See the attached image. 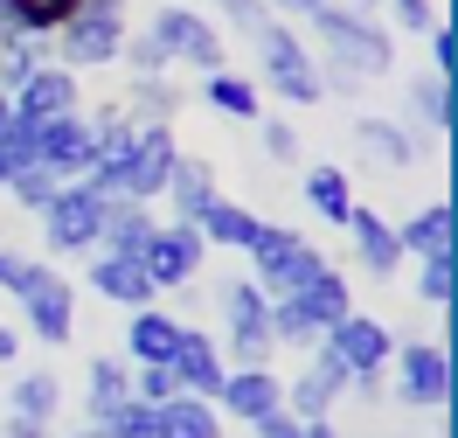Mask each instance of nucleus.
Segmentation results:
<instances>
[{"instance_id": "aec40b11", "label": "nucleus", "mask_w": 458, "mask_h": 438, "mask_svg": "<svg viewBox=\"0 0 458 438\" xmlns=\"http://www.w3.org/2000/svg\"><path fill=\"white\" fill-rule=\"evenodd\" d=\"M347 236H354V258H361V271H375V279H396V264H403L396 223H382L375 209L354 202V216H347Z\"/></svg>"}, {"instance_id": "f704fd0d", "label": "nucleus", "mask_w": 458, "mask_h": 438, "mask_svg": "<svg viewBox=\"0 0 458 438\" xmlns=\"http://www.w3.org/2000/svg\"><path fill=\"white\" fill-rule=\"evenodd\" d=\"M0 7H7V21H14L21 35H42V42H49L77 0H0Z\"/></svg>"}, {"instance_id": "bb28decb", "label": "nucleus", "mask_w": 458, "mask_h": 438, "mask_svg": "<svg viewBox=\"0 0 458 438\" xmlns=\"http://www.w3.org/2000/svg\"><path fill=\"white\" fill-rule=\"evenodd\" d=\"M285 299H292V306H306V313H313L319 327H334L341 313H354V286H347L334 264H319L313 279H306L299 292H285Z\"/></svg>"}, {"instance_id": "1a4fd4ad", "label": "nucleus", "mask_w": 458, "mask_h": 438, "mask_svg": "<svg viewBox=\"0 0 458 438\" xmlns=\"http://www.w3.org/2000/svg\"><path fill=\"white\" fill-rule=\"evenodd\" d=\"M146 29H153V42H160L174 63H188L201 77H208V70H229V49H223V35H216V21L195 14V7H160Z\"/></svg>"}, {"instance_id": "2f4dec72", "label": "nucleus", "mask_w": 458, "mask_h": 438, "mask_svg": "<svg viewBox=\"0 0 458 438\" xmlns=\"http://www.w3.org/2000/svg\"><path fill=\"white\" fill-rule=\"evenodd\" d=\"M7 410H14V417H42V425H56L63 382L49 376V369H29V376H14V390H7Z\"/></svg>"}, {"instance_id": "a211bd4d", "label": "nucleus", "mask_w": 458, "mask_h": 438, "mask_svg": "<svg viewBox=\"0 0 458 438\" xmlns=\"http://www.w3.org/2000/svg\"><path fill=\"white\" fill-rule=\"evenodd\" d=\"M90 292L98 299H112V306H125V313H140V306H153L160 292H153V279H146L140 258H118V251H90Z\"/></svg>"}, {"instance_id": "c03bdc74", "label": "nucleus", "mask_w": 458, "mask_h": 438, "mask_svg": "<svg viewBox=\"0 0 458 438\" xmlns=\"http://www.w3.org/2000/svg\"><path fill=\"white\" fill-rule=\"evenodd\" d=\"M29 271H35V258H21V251H7V244H0V292H7V299L29 286Z\"/></svg>"}, {"instance_id": "6e6552de", "label": "nucleus", "mask_w": 458, "mask_h": 438, "mask_svg": "<svg viewBox=\"0 0 458 438\" xmlns=\"http://www.w3.org/2000/svg\"><path fill=\"white\" fill-rule=\"evenodd\" d=\"M14 306H21V321H29L35 341H49V348H63L70 334H77V286L63 279V271H49V264H35L29 286L14 292Z\"/></svg>"}, {"instance_id": "de8ad7c7", "label": "nucleus", "mask_w": 458, "mask_h": 438, "mask_svg": "<svg viewBox=\"0 0 458 438\" xmlns=\"http://www.w3.org/2000/svg\"><path fill=\"white\" fill-rule=\"evenodd\" d=\"M389 14H396V29H417V35L437 21V14H430V0H389Z\"/></svg>"}, {"instance_id": "37998d69", "label": "nucleus", "mask_w": 458, "mask_h": 438, "mask_svg": "<svg viewBox=\"0 0 458 438\" xmlns=\"http://www.w3.org/2000/svg\"><path fill=\"white\" fill-rule=\"evenodd\" d=\"M216 14H223L229 29H243V35H258L264 21H271V7H264V0H216Z\"/></svg>"}, {"instance_id": "f8f14e48", "label": "nucleus", "mask_w": 458, "mask_h": 438, "mask_svg": "<svg viewBox=\"0 0 458 438\" xmlns=\"http://www.w3.org/2000/svg\"><path fill=\"white\" fill-rule=\"evenodd\" d=\"M132 125H140V133H132V160H125V188H118V195H132V202H160L174 160H181V140H174L167 118H132Z\"/></svg>"}, {"instance_id": "b1692460", "label": "nucleus", "mask_w": 458, "mask_h": 438, "mask_svg": "<svg viewBox=\"0 0 458 438\" xmlns=\"http://www.w3.org/2000/svg\"><path fill=\"white\" fill-rule=\"evenodd\" d=\"M354 140H361V153H369L375 167H417V133L396 125V118L361 112V118H354Z\"/></svg>"}, {"instance_id": "4c0bfd02", "label": "nucleus", "mask_w": 458, "mask_h": 438, "mask_svg": "<svg viewBox=\"0 0 458 438\" xmlns=\"http://www.w3.org/2000/svg\"><path fill=\"white\" fill-rule=\"evenodd\" d=\"M132 105H140L146 118H174L181 112V90H174L167 77H132Z\"/></svg>"}, {"instance_id": "6e6d98bb", "label": "nucleus", "mask_w": 458, "mask_h": 438, "mask_svg": "<svg viewBox=\"0 0 458 438\" xmlns=\"http://www.w3.org/2000/svg\"><path fill=\"white\" fill-rule=\"evenodd\" d=\"M7 118H14V112H7V98H0V125H7Z\"/></svg>"}, {"instance_id": "4468645a", "label": "nucleus", "mask_w": 458, "mask_h": 438, "mask_svg": "<svg viewBox=\"0 0 458 438\" xmlns=\"http://www.w3.org/2000/svg\"><path fill=\"white\" fill-rule=\"evenodd\" d=\"M35 160H42L56 181H77L90 167V118L84 112L42 118V125H35Z\"/></svg>"}, {"instance_id": "473e14b6", "label": "nucleus", "mask_w": 458, "mask_h": 438, "mask_svg": "<svg viewBox=\"0 0 458 438\" xmlns=\"http://www.w3.org/2000/svg\"><path fill=\"white\" fill-rule=\"evenodd\" d=\"M35 63H49V42H42V35H0V98H14V90L29 84Z\"/></svg>"}, {"instance_id": "7ed1b4c3", "label": "nucleus", "mask_w": 458, "mask_h": 438, "mask_svg": "<svg viewBox=\"0 0 458 438\" xmlns=\"http://www.w3.org/2000/svg\"><path fill=\"white\" fill-rule=\"evenodd\" d=\"M250 84H271L278 105H319L327 90H319V70H313V49H306V35L292 29V21H264L258 29V77Z\"/></svg>"}, {"instance_id": "e433bc0d", "label": "nucleus", "mask_w": 458, "mask_h": 438, "mask_svg": "<svg viewBox=\"0 0 458 438\" xmlns=\"http://www.w3.org/2000/svg\"><path fill=\"white\" fill-rule=\"evenodd\" d=\"M417 299L424 306H452V251H437V258H417Z\"/></svg>"}, {"instance_id": "423d86ee", "label": "nucleus", "mask_w": 458, "mask_h": 438, "mask_svg": "<svg viewBox=\"0 0 458 438\" xmlns=\"http://www.w3.org/2000/svg\"><path fill=\"white\" fill-rule=\"evenodd\" d=\"M223 306V341H229V362L236 369H264L271 362V299H264L250 279H229L216 292Z\"/></svg>"}, {"instance_id": "864d4df0", "label": "nucleus", "mask_w": 458, "mask_h": 438, "mask_svg": "<svg viewBox=\"0 0 458 438\" xmlns=\"http://www.w3.org/2000/svg\"><path fill=\"white\" fill-rule=\"evenodd\" d=\"M0 35H21V29H14V21H7V7H0Z\"/></svg>"}, {"instance_id": "5fc2aeb1", "label": "nucleus", "mask_w": 458, "mask_h": 438, "mask_svg": "<svg viewBox=\"0 0 458 438\" xmlns=\"http://www.w3.org/2000/svg\"><path fill=\"white\" fill-rule=\"evenodd\" d=\"M70 438H105V432H98V425H84V432H70Z\"/></svg>"}, {"instance_id": "79ce46f5", "label": "nucleus", "mask_w": 458, "mask_h": 438, "mask_svg": "<svg viewBox=\"0 0 458 438\" xmlns=\"http://www.w3.org/2000/svg\"><path fill=\"white\" fill-rule=\"evenodd\" d=\"M264 160H299V125L292 118H264Z\"/></svg>"}, {"instance_id": "603ef678", "label": "nucleus", "mask_w": 458, "mask_h": 438, "mask_svg": "<svg viewBox=\"0 0 458 438\" xmlns=\"http://www.w3.org/2000/svg\"><path fill=\"white\" fill-rule=\"evenodd\" d=\"M306 438H341V432H334V417H306Z\"/></svg>"}, {"instance_id": "6ab92c4d", "label": "nucleus", "mask_w": 458, "mask_h": 438, "mask_svg": "<svg viewBox=\"0 0 458 438\" xmlns=\"http://www.w3.org/2000/svg\"><path fill=\"white\" fill-rule=\"evenodd\" d=\"M146 236H153V202H132V195H105V216H98V251L140 258Z\"/></svg>"}, {"instance_id": "a878e982", "label": "nucleus", "mask_w": 458, "mask_h": 438, "mask_svg": "<svg viewBox=\"0 0 458 438\" xmlns=\"http://www.w3.org/2000/svg\"><path fill=\"white\" fill-rule=\"evenodd\" d=\"M201 105L236 118V125H250V118H264V90L250 84V77H236V70H208V77H201Z\"/></svg>"}, {"instance_id": "ddd939ff", "label": "nucleus", "mask_w": 458, "mask_h": 438, "mask_svg": "<svg viewBox=\"0 0 458 438\" xmlns=\"http://www.w3.org/2000/svg\"><path fill=\"white\" fill-rule=\"evenodd\" d=\"M167 369H174V382H181V397H216L229 362H223V348H216V334H201L195 321H181V341H174Z\"/></svg>"}, {"instance_id": "7c9ffc66", "label": "nucleus", "mask_w": 458, "mask_h": 438, "mask_svg": "<svg viewBox=\"0 0 458 438\" xmlns=\"http://www.w3.org/2000/svg\"><path fill=\"white\" fill-rule=\"evenodd\" d=\"M306 202H313L319 223L347 230V216H354V188H347V167H306Z\"/></svg>"}, {"instance_id": "c9c22d12", "label": "nucleus", "mask_w": 458, "mask_h": 438, "mask_svg": "<svg viewBox=\"0 0 458 438\" xmlns=\"http://www.w3.org/2000/svg\"><path fill=\"white\" fill-rule=\"evenodd\" d=\"M29 160H35V125L29 118H7V125H0V188L21 175Z\"/></svg>"}, {"instance_id": "c756f323", "label": "nucleus", "mask_w": 458, "mask_h": 438, "mask_svg": "<svg viewBox=\"0 0 458 438\" xmlns=\"http://www.w3.org/2000/svg\"><path fill=\"white\" fill-rule=\"evenodd\" d=\"M90 425H98V417H112L118 404H132V362H125V355H98V362H90Z\"/></svg>"}, {"instance_id": "f257e3e1", "label": "nucleus", "mask_w": 458, "mask_h": 438, "mask_svg": "<svg viewBox=\"0 0 458 438\" xmlns=\"http://www.w3.org/2000/svg\"><path fill=\"white\" fill-rule=\"evenodd\" d=\"M313 21V42H319V90H334V98H354L361 84H375V77H389V63H396V42H389V29H382V14H354L347 0H327V7H313L306 14Z\"/></svg>"}, {"instance_id": "dca6fc26", "label": "nucleus", "mask_w": 458, "mask_h": 438, "mask_svg": "<svg viewBox=\"0 0 458 438\" xmlns=\"http://www.w3.org/2000/svg\"><path fill=\"white\" fill-rule=\"evenodd\" d=\"M208 404L223 410V417L258 425V417H271V410L285 404V382L271 376V362H264V369H223V390H216Z\"/></svg>"}, {"instance_id": "39448f33", "label": "nucleus", "mask_w": 458, "mask_h": 438, "mask_svg": "<svg viewBox=\"0 0 458 438\" xmlns=\"http://www.w3.org/2000/svg\"><path fill=\"white\" fill-rule=\"evenodd\" d=\"M35 216H42V244H49V258H90V251H98L105 195L84 188V181H56V195L35 209Z\"/></svg>"}, {"instance_id": "412c9836", "label": "nucleus", "mask_w": 458, "mask_h": 438, "mask_svg": "<svg viewBox=\"0 0 458 438\" xmlns=\"http://www.w3.org/2000/svg\"><path fill=\"white\" fill-rule=\"evenodd\" d=\"M167 209H174V223H201V209L216 202V167L208 160H195V153H181L174 160V175H167Z\"/></svg>"}, {"instance_id": "9b49d317", "label": "nucleus", "mask_w": 458, "mask_h": 438, "mask_svg": "<svg viewBox=\"0 0 458 438\" xmlns=\"http://www.w3.org/2000/svg\"><path fill=\"white\" fill-rule=\"evenodd\" d=\"M201 258H208V244H201L195 223H153V236H146V251H140L153 292L195 286V279H201Z\"/></svg>"}, {"instance_id": "a18cd8bd", "label": "nucleus", "mask_w": 458, "mask_h": 438, "mask_svg": "<svg viewBox=\"0 0 458 438\" xmlns=\"http://www.w3.org/2000/svg\"><path fill=\"white\" fill-rule=\"evenodd\" d=\"M424 35H430V70H437V77H452V63H458L452 56V21H430Z\"/></svg>"}, {"instance_id": "5701e85b", "label": "nucleus", "mask_w": 458, "mask_h": 438, "mask_svg": "<svg viewBox=\"0 0 458 438\" xmlns=\"http://www.w3.org/2000/svg\"><path fill=\"white\" fill-rule=\"evenodd\" d=\"M153 438H223V410L208 397H167L153 404Z\"/></svg>"}, {"instance_id": "58836bf2", "label": "nucleus", "mask_w": 458, "mask_h": 438, "mask_svg": "<svg viewBox=\"0 0 458 438\" xmlns=\"http://www.w3.org/2000/svg\"><path fill=\"white\" fill-rule=\"evenodd\" d=\"M98 432L105 438H153V404L132 397V404H118L112 417H98Z\"/></svg>"}, {"instance_id": "9d476101", "label": "nucleus", "mask_w": 458, "mask_h": 438, "mask_svg": "<svg viewBox=\"0 0 458 438\" xmlns=\"http://www.w3.org/2000/svg\"><path fill=\"white\" fill-rule=\"evenodd\" d=\"M396 397L410 410H445L452 404V355L445 341H396Z\"/></svg>"}, {"instance_id": "72a5a7b5", "label": "nucleus", "mask_w": 458, "mask_h": 438, "mask_svg": "<svg viewBox=\"0 0 458 438\" xmlns=\"http://www.w3.org/2000/svg\"><path fill=\"white\" fill-rule=\"evenodd\" d=\"M319 334H327V327H319L306 306L271 299V348H319Z\"/></svg>"}, {"instance_id": "cd10ccee", "label": "nucleus", "mask_w": 458, "mask_h": 438, "mask_svg": "<svg viewBox=\"0 0 458 438\" xmlns=\"http://www.w3.org/2000/svg\"><path fill=\"white\" fill-rule=\"evenodd\" d=\"M396 244H403V258H437V251H452V202H424L410 223H396Z\"/></svg>"}, {"instance_id": "2eb2a0df", "label": "nucleus", "mask_w": 458, "mask_h": 438, "mask_svg": "<svg viewBox=\"0 0 458 438\" xmlns=\"http://www.w3.org/2000/svg\"><path fill=\"white\" fill-rule=\"evenodd\" d=\"M77 70H63V63H35L29 70V84L7 98V112L14 118H29V125H42V118H63V112H77Z\"/></svg>"}, {"instance_id": "20e7f679", "label": "nucleus", "mask_w": 458, "mask_h": 438, "mask_svg": "<svg viewBox=\"0 0 458 438\" xmlns=\"http://www.w3.org/2000/svg\"><path fill=\"white\" fill-rule=\"evenodd\" d=\"M243 258L258 264V271H250V286H258L264 299H285V292H299V286L319 271V264H327L313 244H306L299 230H285V223H264V230L250 236V251H243Z\"/></svg>"}, {"instance_id": "09e8293b", "label": "nucleus", "mask_w": 458, "mask_h": 438, "mask_svg": "<svg viewBox=\"0 0 458 438\" xmlns=\"http://www.w3.org/2000/svg\"><path fill=\"white\" fill-rule=\"evenodd\" d=\"M0 438H49V425H42V417H14V410H7V432Z\"/></svg>"}, {"instance_id": "a19ab883", "label": "nucleus", "mask_w": 458, "mask_h": 438, "mask_svg": "<svg viewBox=\"0 0 458 438\" xmlns=\"http://www.w3.org/2000/svg\"><path fill=\"white\" fill-rule=\"evenodd\" d=\"M132 397H140V404H167V397H181V382H174L167 362H140V369H132Z\"/></svg>"}, {"instance_id": "8fccbe9b", "label": "nucleus", "mask_w": 458, "mask_h": 438, "mask_svg": "<svg viewBox=\"0 0 458 438\" xmlns=\"http://www.w3.org/2000/svg\"><path fill=\"white\" fill-rule=\"evenodd\" d=\"M264 7H278V14H299V21H306V14H313V7H327V0H264Z\"/></svg>"}, {"instance_id": "3c124183", "label": "nucleus", "mask_w": 458, "mask_h": 438, "mask_svg": "<svg viewBox=\"0 0 458 438\" xmlns=\"http://www.w3.org/2000/svg\"><path fill=\"white\" fill-rule=\"evenodd\" d=\"M14 355H21V334H14V327L0 321V369H7V362H14Z\"/></svg>"}, {"instance_id": "49530a36", "label": "nucleus", "mask_w": 458, "mask_h": 438, "mask_svg": "<svg viewBox=\"0 0 458 438\" xmlns=\"http://www.w3.org/2000/svg\"><path fill=\"white\" fill-rule=\"evenodd\" d=\"M250 432H258V438H306V425H299V417H292V410L278 404V410H271V417H258Z\"/></svg>"}, {"instance_id": "0eeeda50", "label": "nucleus", "mask_w": 458, "mask_h": 438, "mask_svg": "<svg viewBox=\"0 0 458 438\" xmlns=\"http://www.w3.org/2000/svg\"><path fill=\"white\" fill-rule=\"evenodd\" d=\"M319 348L347 369V382H382L389 355H396V327H382L375 313H341V321L319 334Z\"/></svg>"}, {"instance_id": "ea45409f", "label": "nucleus", "mask_w": 458, "mask_h": 438, "mask_svg": "<svg viewBox=\"0 0 458 438\" xmlns=\"http://www.w3.org/2000/svg\"><path fill=\"white\" fill-rule=\"evenodd\" d=\"M7 195H14V202H21V209H42V202H49V195H56V175H49L42 160H29L21 175L7 181Z\"/></svg>"}, {"instance_id": "4be33fe9", "label": "nucleus", "mask_w": 458, "mask_h": 438, "mask_svg": "<svg viewBox=\"0 0 458 438\" xmlns=\"http://www.w3.org/2000/svg\"><path fill=\"white\" fill-rule=\"evenodd\" d=\"M174 341H181V313H167V306L153 299V306H140L132 327H125V362H132V369H140V362H167Z\"/></svg>"}, {"instance_id": "c85d7f7f", "label": "nucleus", "mask_w": 458, "mask_h": 438, "mask_svg": "<svg viewBox=\"0 0 458 438\" xmlns=\"http://www.w3.org/2000/svg\"><path fill=\"white\" fill-rule=\"evenodd\" d=\"M410 118H417L424 140H445V133H452V77L424 70V77L410 84Z\"/></svg>"}, {"instance_id": "393cba45", "label": "nucleus", "mask_w": 458, "mask_h": 438, "mask_svg": "<svg viewBox=\"0 0 458 438\" xmlns=\"http://www.w3.org/2000/svg\"><path fill=\"white\" fill-rule=\"evenodd\" d=\"M201 244H216V251H250V236L264 230V216L258 209H243V202H229V195H216V202L201 209Z\"/></svg>"}, {"instance_id": "f03ea898", "label": "nucleus", "mask_w": 458, "mask_h": 438, "mask_svg": "<svg viewBox=\"0 0 458 438\" xmlns=\"http://www.w3.org/2000/svg\"><path fill=\"white\" fill-rule=\"evenodd\" d=\"M125 0H77L70 14H63V29L49 35V49L63 63V70H105V63H118V49H125Z\"/></svg>"}, {"instance_id": "f3484780", "label": "nucleus", "mask_w": 458, "mask_h": 438, "mask_svg": "<svg viewBox=\"0 0 458 438\" xmlns=\"http://www.w3.org/2000/svg\"><path fill=\"white\" fill-rule=\"evenodd\" d=\"M306 355H313V362H306V376L285 382V410L299 417V425H306V417H334L341 390H354V382H347V369H341L327 348H306Z\"/></svg>"}]
</instances>
